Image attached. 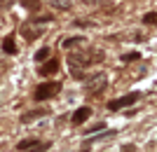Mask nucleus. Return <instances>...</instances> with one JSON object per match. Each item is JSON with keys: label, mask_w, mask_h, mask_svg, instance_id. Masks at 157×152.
<instances>
[{"label": "nucleus", "mask_w": 157, "mask_h": 152, "mask_svg": "<svg viewBox=\"0 0 157 152\" xmlns=\"http://www.w3.org/2000/svg\"><path fill=\"white\" fill-rule=\"evenodd\" d=\"M103 61V52L96 49V47H89V49H82V52H75L68 56V63H71L75 77L82 80V70L80 68H87V66H94V63H101Z\"/></svg>", "instance_id": "1"}, {"label": "nucleus", "mask_w": 157, "mask_h": 152, "mask_svg": "<svg viewBox=\"0 0 157 152\" xmlns=\"http://www.w3.org/2000/svg\"><path fill=\"white\" fill-rule=\"evenodd\" d=\"M59 91H61V82H42V84L35 87L33 98L35 101H47V98H54Z\"/></svg>", "instance_id": "2"}, {"label": "nucleus", "mask_w": 157, "mask_h": 152, "mask_svg": "<svg viewBox=\"0 0 157 152\" xmlns=\"http://www.w3.org/2000/svg\"><path fill=\"white\" fill-rule=\"evenodd\" d=\"M105 84H108L105 73H96V75H92V77H87V82H85V91L89 94V96H98V94L105 89Z\"/></svg>", "instance_id": "3"}, {"label": "nucleus", "mask_w": 157, "mask_h": 152, "mask_svg": "<svg viewBox=\"0 0 157 152\" xmlns=\"http://www.w3.org/2000/svg\"><path fill=\"white\" fill-rule=\"evenodd\" d=\"M141 96H143L141 91H131V94H127V96H122V98H115V101H110V103H108V108H110V110L129 108V106H134V103H138V101H141Z\"/></svg>", "instance_id": "4"}, {"label": "nucleus", "mask_w": 157, "mask_h": 152, "mask_svg": "<svg viewBox=\"0 0 157 152\" xmlns=\"http://www.w3.org/2000/svg\"><path fill=\"white\" fill-rule=\"evenodd\" d=\"M47 147H49V143H38V140H21L19 145H17V150H28V152H45Z\"/></svg>", "instance_id": "5"}, {"label": "nucleus", "mask_w": 157, "mask_h": 152, "mask_svg": "<svg viewBox=\"0 0 157 152\" xmlns=\"http://www.w3.org/2000/svg\"><path fill=\"white\" fill-rule=\"evenodd\" d=\"M89 115H92V110H89L87 106H82V108H78V110H75V115H73V119H71V122H73L75 126H78V124H82V122H85V119L89 117Z\"/></svg>", "instance_id": "6"}, {"label": "nucleus", "mask_w": 157, "mask_h": 152, "mask_svg": "<svg viewBox=\"0 0 157 152\" xmlns=\"http://www.w3.org/2000/svg\"><path fill=\"white\" fill-rule=\"evenodd\" d=\"M40 31H42V26H40V28H33V21H28L26 26H21V33L26 35L28 40H33V38H38V35H40Z\"/></svg>", "instance_id": "7"}, {"label": "nucleus", "mask_w": 157, "mask_h": 152, "mask_svg": "<svg viewBox=\"0 0 157 152\" xmlns=\"http://www.w3.org/2000/svg\"><path fill=\"white\" fill-rule=\"evenodd\" d=\"M56 70H59V61H49V63H45V66L40 68L42 75H52V73H56Z\"/></svg>", "instance_id": "8"}, {"label": "nucleus", "mask_w": 157, "mask_h": 152, "mask_svg": "<svg viewBox=\"0 0 157 152\" xmlns=\"http://www.w3.org/2000/svg\"><path fill=\"white\" fill-rule=\"evenodd\" d=\"M19 2H21L24 7H26L28 12H38V9H40V5H42L40 0H19Z\"/></svg>", "instance_id": "9"}, {"label": "nucleus", "mask_w": 157, "mask_h": 152, "mask_svg": "<svg viewBox=\"0 0 157 152\" xmlns=\"http://www.w3.org/2000/svg\"><path fill=\"white\" fill-rule=\"evenodd\" d=\"M40 115H45V113H42V110H31V113L21 115V122H24V124H28V122H33V119H38Z\"/></svg>", "instance_id": "10"}, {"label": "nucleus", "mask_w": 157, "mask_h": 152, "mask_svg": "<svg viewBox=\"0 0 157 152\" xmlns=\"http://www.w3.org/2000/svg\"><path fill=\"white\" fill-rule=\"evenodd\" d=\"M52 7H56V9H68L71 7V0H47Z\"/></svg>", "instance_id": "11"}, {"label": "nucleus", "mask_w": 157, "mask_h": 152, "mask_svg": "<svg viewBox=\"0 0 157 152\" xmlns=\"http://www.w3.org/2000/svg\"><path fill=\"white\" fill-rule=\"evenodd\" d=\"M2 49H5L7 54H14V52H17V45H14V40H12V38H5V42H2Z\"/></svg>", "instance_id": "12"}, {"label": "nucleus", "mask_w": 157, "mask_h": 152, "mask_svg": "<svg viewBox=\"0 0 157 152\" xmlns=\"http://www.w3.org/2000/svg\"><path fill=\"white\" fill-rule=\"evenodd\" d=\"M143 24H148V26H157V12L143 14Z\"/></svg>", "instance_id": "13"}, {"label": "nucleus", "mask_w": 157, "mask_h": 152, "mask_svg": "<svg viewBox=\"0 0 157 152\" xmlns=\"http://www.w3.org/2000/svg\"><path fill=\"white\" fill-rule=\"evenodd\" d=\"M82 2H87V5H96V7H110L113 5V0H82Z\"/></svg>", "instance_id": "14"}, {"label": "nucleus", "mask_w": 157, "mask_h": 152, "mask_svg": "<svg viewBox=\"0 0 157 152\" xmlns=\"http://www.w3.org/2000/svg\"><path fill=\"white\" fill-rule=\"evenodd\" d=\"M47 56H49V47H42V49L35 52V61H45Z\"/></svg>", "instance_id": "15"}, {"label": "nucleus", "mask_w": 157, "mask_h": 152, "mask_svg": "<svg viewBox=\"0 0 157 152\" xmlns=\"http://www.w3.org/2000/svg\"><path fill=\"white\" fill-rule=\"evenodd\" d=\"M82 40H85V38H63L61 45H63V47H73V45H80Z\"/></svg>", "instance_id": "16"}, {"label": "nucleus", "mask_w": 157, "mask_h": 152, "mask_svg": "<svg viewBox=\"0 0 157 152\" xmlns=\"http://www.w3.org/2000/svg\"><path fill=\"white\" fill-rule=\"evenodd\" d=\"M136 59H141V54H138V52H129V54H124V56H122V61H124V63H131V61H136Z\"/></svg>", "instance_id": "17"}]
</instances>
